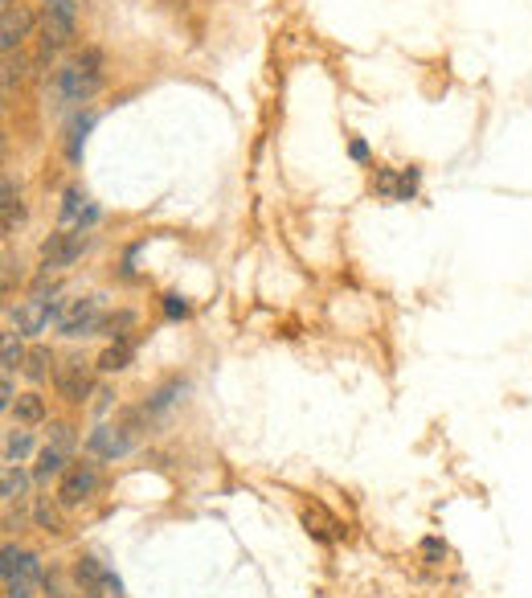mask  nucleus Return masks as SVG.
<instances>
[{
  "label": "nucleus",
  "mask_w": 532,
  "mask_h": 598,
  "mask_svg": "<svg viewBox=\"0 0 532 598\" xmlns=\"http://www.w3.org/2000/svg\"><path fill=\"white\" fill-rule=\"evenodd\" d=\"M99 488V467L95 463H70V472L62 476V488H58V500L62 508H78L95 496Z\"/></svg>",
  "instance_id": "nucleus-8"
},
{
  "label": "nucleus",
  "mask_w": 532,
  "mask_h": 598,
  "mask_svg": "<svg viewBox=\"0 0 532 598\" xmlns=\"http://www.w3.org/2000/svg\"><path fill=\"white\" fill-rule=\"evenodd\" d=\"M78 33V0H41V50H66Z\"/></svg>",
  "instance_id": "nucleus-2"
},
{
  "label": "nucleus",
  "mask_w": 532,
  "mask_h": 598,
  "mask_svg": "<svg viewBox=\"0 0 532 598\" xmlns=\"http://www.w3.org/2000/svg\"><path fill=\"white\" fill-rule=\"evenodd\" d=\"M0 226H5V238L17 234V226L25 222V201H21V189L13 185V177H5V185H0Z\"/></svg>",
  "instance_id": "nucleus-11"
},
{
  "label": "nucleus",
  "mask_w": 532,
  "mask_h": 598,
  "mask_svg": "<svg viewBox=\"0 0 532 598\" xmlns=\"http://www.w3.org/2000/svg\"><path fill=\"white\" fill-rule=\"evenodd\" d=\"M95 398H99V402H95V414H107V406H111V398H115V394H111V390H99Z\"/></svg>",
  "instance_id": "nucleus-30"
},
{
  "label": "nucleus",
  "mask_w": 532,
  "mask_h": 598,
  "mask_svg": "<svg viewBox=\"0 0 532 598\" xmlns=\"http://www.w3.org/2000/svg\"><path fill=\"white\" fill-rule=\"evenodd\" d=\"M70 472L66 467V451H58V447H46L37 455V467H33V480L37 484H50V480H62Z\"/></svg>",
  "instance_id": "nucleus-12"
},
{
  "label": "nucleus",
  "mask_w": 532,
  "mask_h": 598,
  "mask_svg": "<svg viewBox=\"0 0 532 598\" xmlns=\"http://www.w3.org/2000/svg\"><path fill=\"white\" fill-rule=\"evenodd\" d=\"M0 578H5V598H33L37 582H46V574H41V562L37 553L29 549H17V545H5V553H0Z\"/></svg>",
  "instance_id": "nucleus-3"
},
{
  "label": "nucleus",
  "mask_w": 532,
  "mask_h": 598,
  "mask_svg": "<svg viewBox=\"0 0 532 598\" xmlns=\"http://www.w3.org/2000/svg\"><path fill=\"white\" fill-rule=\"evenodd\" d=\"M50 365H54V353L37 345V349H29V357H25V377L37 386V381H46V377H50Z\"/></svg>",
  "instance_id": "nucleus-18"
},
{
  "label": "nucleus",
  "mask_w": 532,
  "mask_h": 598,
  "mask_svg": "<svg viewBox=\"0 0 532 598\" xmlns=\"http://www.w3.org/2000/svg\"><path fill=\"white\" fill-rule=\"evenodd\" d=\"M86 598H95V594H86Z\"/></svg>",
  "instance_id": "nucleus-31"
},
{
  "label": "nucleus",
  "mask_w": 532,
  "mask_h": 598,
  "mask_svg": "<svg viewBox=\"0 0 532 598\" xmlns=\"http://www.w3.org/2000/svg\"><path fill=\"white\" fill-rule=\"evenodd\" d=\"M33 521H37V529H46V533H62V517H58V508L50 500H37Z\"/></svg>",
  "instance_id": "nucleus-20"
},
{
  "label": "nucleus",
  "mask_w": 532,
  "mask_h": 598,
  "mask_svg": "<svg viewBox=\"0 0 532 598\" xmlns=\"http://www.w3.org/2000/svg\"><path fill=\"white\" fill-rule=\"evenodd\" d=\"M131 447H136V439H131L127 426H95L91 439H86V451L99 455V459H123Z\"/></svg>",
  "instance_id": "nucleus-10"
},
{
  "label": "nucleus",
  "mask_w": 532,
  "mask_h": 598,
  "mask_svg": "<svg viewBox=\"0 0 532 598\" xmlns=\"http://www.w3.org/2000/svg\"><path fill=\"white\" fill-rule=\"evenodd\" d=\"M29 451H33V435L29 431H9V439H5V463H21Z\"/></svg>",
  "instance_id": "nucleus-19"
},
{
  "label": "nucleus",
  "mask_w": 532,
  "mask_h": 598,
  "mask_svg": "<svg viewBox=\"0 0 532 598\" xmlns=\"http://www.w3.org/2000/svg\"><path fill=\"white\" fill-rule=\"evenodd\" d=\"M181 394H185V381H168V386H164V390L148 402V414H164V410H168L176 398H181Z\"/></svg>",
  "instance_id": "nucleus-21"
},
{
  "label": "nucleus",
  "mask_w": 532,
  "mask_h": 598,
  "mask_svg": "<svg viewBox=\"0 0 532 598\" xmlns=\"http://www.w3.org/2000/svg\"><path fill=\"white\" fill-rule=\"evenodd\" d=\"M82 250H86V230H62V234H54L46 246H41V267H46V275L50 271H66V267H74L82 259Z\"/></svg>",
  "instance_id": "nucleus-6"
},
{
  "label": "nucleus",
  "mask_w": 532,
  "mask_h": 598,
  "mask_svg": "<svg viewBox=\"0 0 532 598\" xmlns=\"http://www.w3.org/2000/svg\"><path fill=\"white\" fill-rule=\"evenodd\" d=\"M17 406V398H13V373H5L0 377V410H13Z\"/></svg>",
  "instance_id": "nucleus-27"
},
{
  "label": "nucleus",
  "mask_w": 532,
  "mask_h": 598,
  "mask_svg": "<svg viewBox=\"0 0 532 598\" xmlns=\"http://www.w3.org/2000/svg\"><path fill=\"white\" fill-rule=\"evenodd\" d=\"M58 299H54V291H37L33 299H25V304H17V312H13V320H17V332L21 336H37V332H46L50 328V320L58 316Z\"/></svg>",
  "instance_id": "nucleus-7"
},
{
  "label": "nucleus",
  "mask_w": 532,
  "mask_h": 598,
  "mask_svg": "<svg viewBox=\"0 0 532 598\" xmlns=\"http://www.w3.org/2000/svg\"><path fill=\"white\" fill-rule=\"evenodd\" d=\"M50 447H58V451H66V455H70V447H74V426L54 422V426H50Z\"/></svg>",
  "instance_id": "nucleus-26"
},
{
  "label": "nucleus",
  "mask_w": 532,
  "mask_h": 598,
  "mask_svg": "<svg viewBox=\"0 0 532 598\" xmlns=\"http://www.w3.org/2000/svg\"><path fill=\"white\" fill-rule=\"evenodd\" d=\"M107 574H111V570H103L95 558H82V562L74 566V578H78L82 594H95V598L107 590Z\"/></svg>",
  "instance_id": "nucleus-13"
},
{
  "label": "nucleus",
  "mask_w": 532,
  "mask_h": 598,
  "mask_svg": "<svg viewBox=\"0 0 532 598\" xmlns=\"http://www.w3.org/2000/svg\"><path fill=\"white\" fill-rule=\"evenodd\" d=\"M54 386H58V398L78 406L91 398L95 390V381H91V361H82V357H66L58 369H54Z\"/></svg>",
  "instance_id": "nucleus-5"
},
{
  "label": "nucleus",
  "mask_w": 532,
  "mask_h": 598,
  "mask_svg": "<svg viewBox=\"0 0 532 598\" xmlns=\"http://www.w3.org/2000/svg\"><path fill=\"white\" fill-rule=\"evenodd\" d=\"M13 418H17L21 426L41 422V418H46V398H41V394H21L17 406H13Z\"/></svg>",
  "instance_id": "nucleus-15"
},
{
  "label": "nucleus",
  "mask_w": 532,
  "mask_h": 598,
  "mask_svg": "<svg viewBox=\"0 0 532 598\" xmlns=\"http://www.w3.org/2000/svg\"><path fill=\"white\" fill-rule=\"evenodd\" d=\"M99 91H103V58L95 50L66 62L54 74V95H58L62 107H82V103H91Z\"/></svg>",
  "instance_id": "nucleus-1"
},
{
  "label": "nucleus",
  "mask_w": 532,
  "mask_h": 598,
  "mask_svg": "<svg viewBox=\"0 0 532 598\" xmlns=\"http://www.w3.org/2000/svg\"><path fill=\"white\" fill-rule=\"evenodd\" d=\"M303 525H307V533H316L320 541H332V537L344 533L332 517H324V508H307V512H303Z\"/></svg>",
  "instance_id": "nucleus-16"
},
{
  "label": "nucleus",
  "mask_w": 532,
  "mask_h": 598,
  "mask_svg": "<svg viewBox=\"0 0 532 598\" xmlns=\"http://www.w3.org/2000/svg\"><path fill=\"white\" fill-rule=\"evenodd\" d=\"M131 324H136V312H115V316L103 320L107 336H115V340H127V328H131Z\"/></svg>",
  "instance_id": "nucleus-25"
},
{
  "label": "nucleus",
  "mask_w": 532,
  "mask_h": 598,
  "mask_svg": "<svg viewBox=\"0 0 532 598\" xmlns=\"http://www.w3.org/2000/svg\"><path fill=\"white\" fill-rule=\"evenodd\" d=\"M422 553L430 562H442V558H447V545H442V541H422Z\"/></svg>",
  "instance_id": "nucleus-29"
},
{
  "label": "nucleus",
  "mask_w": 532,
  "mask_h": 598,
  "mask_svg": "<svg viewBox=\"0 0 532 598\" xmlns=\"http://www.w3.org/2000/svg\"><path fill=\"white\" fill-rule=\"evenodd\" d=\"M21 78H25V58L5 54V95H13V87H21Z\"/></svg>",
  "instance_id": "nucleus-24"
},
{
  "label": "nucleus",
  "mask_w": 532,
  "mask_h": 598,
  "mask_svg": "<svg viewBox=\"0 0 532 598\" xmlns=\"http://www.w3.org/2000/svg\"><path fill=\"white\" fill-rule=\"evenodd\" d=\"M29 33H33V13L21 0H0V46H5V54H13Z\"/></svg>",
  "instance_id": "nucleus-9"
},
{
  "label": "nucleus",
  "mask_w": 532,
  "mask_h": 598,
  "mask_svg": "<svg viewBox=\"0 0 532 598\" xmlns=\"http://www.w3.org/2000/svg\"><path fill=\"white\" fill-rule=\"evenodd\" d=\"M164 312L176 320V316H189V304L185 299H176V295H164Z\"/></svg>",
  "instance_id": "nucleus-28"
},
{
  "label": "nucleus",
  "mask_w": 532,
  "mask_h": 598,
  "mask_svg": "<svg viewBox=\"0 0 532 598\" xmlns=\"http://www.w3.org/2000/svg\"><path fill=\"white\" fill-rule=\"evenodd\" d=\"M82 209H86V193H82V189H66L62 222H66V226H74V230H86V222H91V218H82Z\"/></svg>",
  "instance_id": "nucleus-17"
},
{
  "label": "nucleus",
  "mask_w": 532,
  "mask_h": 598,
  "mask_svg": "<svg viewBox=\"0 0 532 598\" xmlns=\"http://www.w3.org/2000/svg\"><path fill=\"white\" fill-rule=\"evenodd\" d=\"M131 357H136V345H131V340H115V345L99 357V369L103 373H119V369L131 365Z\"/></svg>",
  "instance_id": "nucleus-14"
},
{
  "label": "nucleus",
  "mask_w": 532,
  "mask_h": 598,
  "mask_svg": "<svg viewBox=\"0 0 532 598\" xmlns=\"http://www.w3.org/2000/svg\"><path fill=\"white\" fill-rule=\"evenodd\" d=\"M25 349H21V332H5V373H13L17 365H25Z\"/></svg>",
  "instance_id": "nucleus-23"
},
{
  "label": "nucleus",
  "mask_w": 532,
  "mask_h": 598,
  "mask_svg": "<svg viewBox=\"0 0 532 598\" xmlns=\"http://www.w3.org/2000/svg\"><path fill=\"white\" fill-rule=\"evenodd\" d=\"M54 328L70 340L78 336H91L103 328V304H99V295H74V299H62V308L54 316Z\"/></svg>",
  "instance_id": "nucleus-4"
},
{
  "label": "nucleus",
  "mask_w": 532,
  "mask_h": 598,
  "mask_svg": "<svg viewBox=\"0 0 532 598\" xmlns=\"http://www.w3.org/2000/svg\"><path fill=\"white\" fill-rule=\"evenodd\" d=\"M25 488H29L25 472H17V463H9V467H5V504L21 500V496H25Z\"/></svg>",
  "instance_id": "nucleus-22"
}]
</instances>
